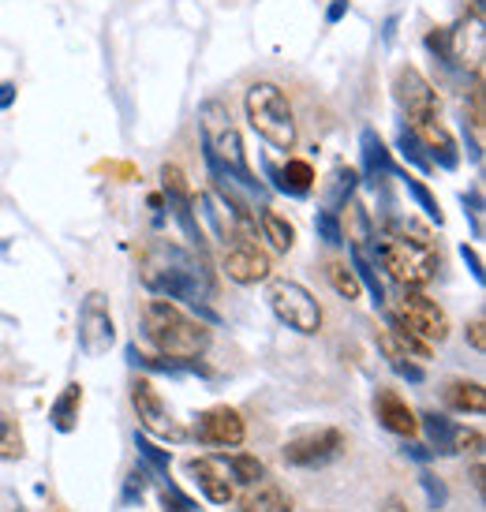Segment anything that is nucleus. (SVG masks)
Wrapping results in <instances>:
<instances>
[{"instance_id":"nucleus-22","label":"nucleus","mask_w":486,"mask_h":512,"mask_svg":"<svg viewBox=\"0 0 486 512\" xmlns=\"http://www.w3.org/2000/svg\"><path fill=\"white\" fill-rule=\"evenodd\" d=\"M378 348L386 352V363H389V370H393V374H401L404 382H412V385L423 382V367L415 363L412 352H408V348H404L393 333H382V337H378Z\"/></svg>"},{"instance_id":"nucleus-10","label":"nucleus","mask_w":486,"mask_h":512,"mask_svg":"<svg viewBox=\"0 0 486 512\" xmlns=\"http://www.w3.org/2000/svg\"><path fill=\"white\" fill-rule=\"evenodd\" d=\"M397 101H401V109L408 113L412 128L438 124V94L423 79V72H415V68H401L397 72Z\"/></svg>"},{"instance_id":"nucleus-32","label":"nucleus","mask_w":486,"mask_h":512,"mask_svg":"<svg viewBox=\"0 0 486 512\" xmlns=\"http://www.w3.org/2000/svg\"><path fill=\"white\" fill-rule=\"evenodd\" d=\"M326 277L329 285H333V292L341 299H356L359 296V277L352 266H344V262H329L326 266Z\"/></svg>"},{"instance_id":"nucleus-11","label":"nucleus","mask_w":486,"mask_h":512,"mask_svg":"<svg viewBox=\"0 0 486 512\" xmlns=\"http://www.w3.org/2000/svg\"><path fill=\"white\" fill-rule=\"evenodd\" d=\"M131 404H135V415H139V423H143L150 434H158V438H169V441H184L187 430L172 419L169 404L161 400V393L154 385L139 378V382L131 385Z\"/></svg>"},{"instance_id":"nucleus-47","label":"nucleus","mask_w":486,"mask_h":512,"mask_svg":"<svg viewBox=\"0 0 486 512\" xmlns=\"http://www.w3.org/2000/svg\"><path fill=\"white\" fill-rule=\"evenodd\" d=\"M382 512H408V509H404L401 498H386V509H382Z\"/></svg>"},{"instance_id":"nucleus-45","label":"nucleus","mask_w":486,"mask_h":512,"mask_svg":"<svg viewBox=\"0 0 486 512\" xmlns=\"http://www.w3.org/2000/svg\"><path fill=\"white\" fill-rule=\"evenodd\" d=\"M15 101V86L12 83H0V109H8Z\"/></svg>"},{"instance_id":"nucleus-24","label":"nucleus","mask_w":486,"mask_h":512,"mask_svg":"<svg viewBox=\"0 0 486 512\" xmlns=\"http://www.w3.org/2000/svg\"><path fill=\"white\" fill-rule=\"evenodd\" d=\"M240 512H292V498L277 483L262 479V483L251 486V494L243 498Z\"/></svg>"},{"instance_id":"nucleus-40","label":"nucleus","mask_w":486,"mask_h":512,"mask_svg":"<svg viewBox=\"0 0 486 512\" xmlns=\"http://www.w3.org/2000/svg\"><path fill=\"white\" fill-rule=\"evenodd\" d=\"M460 258L468 262V270H472V277H475V281H479V285H483V258H479V251H475V247H468V243H464V247H460Z\"/></svg>"},{"instance_id":"nucleus-5","label":"nucleus","mask_w":486,"mask_h":512,"mask_svg":"<svg viewBox=\"0 0 486 512\" xmlns=\"http://www.w3.org/2000/svg\"><path fill=\"white\" fill-rule=\"evenodd\" d=\"M374 258L382 262V270L404 288H423L434 281V273L442 270V258L434 255V247L408 240L401 232H389L382 240H374Z\"/></svg>"},{"instance_id":"nucleus-42","label":"nucleus","mask_w":486,"mask_h":512,"mask_svg":"<svg viewBox=\"0 0 486 512\" xmlns=\"http://www.w3.org/2000/svg\"><path fill=\"white\" fill-rule=\"evenodd\" d=\"M404 456H412V460H419V464H427V460H434V453H430L427 445H419V441H404Z\"/></svg>"},{"instance_id":"nucleus-36","label":"nucleus","mask_w":486,"mask_h":512,"mask_svg":"<svg viewBox=\"0 0 486 512\" xmlns=\"http://www.w3.org/2000/svg\"><path fill=\"white\" fill-rule=\"evenodd\" d=\"M161 505H165V512H199V505L187 498L180 486H172L169 479H161Z\"/></svg>"},{"instance_id":"nucleus-3","label":"nucleus","mask_w":486,"mask_h":512,"mask_svg":"<svg viewBox=\"0 0 486 512\" xmlns=\"http://www.w3.org/2000/svg\"><path fill=\"white\" fill-rule=\"evenodd\" d=\"M199 124H202V150H206V165L210 169H221L229 172L232 180L247 191V195H255L258 202L266 199V187L255 180V172L247 165V154H243V139L236 124H232L229 109L221 105V101H206L199 109Z\"/></svg>"},{"instance_id":"nucleus-37","label":"nucleus","mask_w":486,"mask_h":512,"mask_svg":"<svg viewBox=\"0 0 486 512\" xmlns=\"http://www.w3.org/2000/svg\"><path fill=\"white\" fill-rule=\"evenodd\" d=\"M419 486L427 490V505H430V509H434V512L445 509V501H449V490H445V483L438 479V475L423 471V475H419Z\"/></svg>"},{"instance_id":"nucleus-6","label":"nucleus","mask_w":486,"mask_h":512,"mask_svg":"<svg viewBox=\"0 0 486 512\" xmlns=\"http://www.w3.org/2000/svg\"><path fill=\"white\" fill-rule=\"evenodd\" d=\"M266 299H270V311L288 329H296L303 337H311V333L322 329V307H318V299L300 281H270Z\"/></svg>"},{"instance_id":"nucleus-27","label":"nucleus","mask_w":486,"mask_h":512,"mask_svg":"<svg viewBox=\"0 0 486 512\" xmlns=\"http://www.w3.org/2000/svg\"><path fill=\"white\" fill-rule=\"evenodd\" d=\"M359 146H363V172H367L371 180L393 172V165H389V150H386V143H382V135H378V131L374 128L363 131V135H359Z\"/></svg>"},{"instance_id":"nucleus-23","label":"nucleus","mask_w":486,"mask_h":512,"mask_svg":"<svg viewBox=\"0 0 486 512\" xmlns=\"http://www.w3.org/2000/svg\"><path fill=\"white\" fill-rule=\"evenodd\" d=\"M419 427L427 430V438H430V453L438 456H453L457 453V434H460V427H453L445 415H438V412H423L419 415Z\"/></svg>"},{"instance_id":"nucleus-20","label":"nucleus","mask_w":486,"mask_h":512,"mask_svg":"<svg viewBox=\"0 0 486 512\" xmlns=\"http://www.w3.org/2000/svg\"><path fill=\"white\" fill-rule=\"evenodd\" d=\"M79 408H83V385L79 382H68L64 385V393L53 400V408H49V423L60 430V434H72L79 427Z\"/></svg>"},{"instance_id":"nucleus-39","label":"nucleus","mask_w":486,"mask_h":512,"mask_svg":"<svg viewBox=\"0 0 486 512\" xmlns=\"http://www.w3.org/2000/svg\"><path fill=\"white\" fill-rule=\"evenodd\" d=\"M143 494H146V468H135L128 475V486H124V501L135 505V501H143Z\"/></svg>"},{"instance_id":"nucleus-46","label":"nucleus","mask_w":486,"mask_h":512,"mask_svg":"<svg viewBox=\"0 0 486 512\" xmlns=\"http://www.w3.org/2000/svg\"><path fill=\"white\" fill-rule=\"evenodd\" d=\"M0 512H19V501L12 494H0Z\"/></svg>"},{"instance_id":"nucleus-14","label":"nucleus","mask_w":486,"mask_h":512,"mask_svg":"<svg viewBox=\"0 0 486 512\" xmlns=\"http://www.w3.org/2000/svg\"><path fill=\"white\" fill-rule=\"evenodd\" d=\"M221 270L229 273V281L236 285H258V281H270V258L262 255L255 243H236L229 247Z\"/></svg>"},{"instance_id":"nucleus-33","label":"nucleus","mask_w":486,"mask_h":512,"mask_svg":"<svg viewBox=\"0 0 486 512\" xmlns=\"http://www.w3.org/2000/svg\"><path fill=\"white\" fill-rule=\"evenodd\" d=\"M404 187H408V195L415 199V206H419V210H423L430 221H438V225H442V221H445L442 206H438V199L430 195V187L423 184V180H415V176H404Z\"/></svg>"},{"instance_id":"nucleus-21","label":"nucleus","mask_w":486,"mask_h":512,"mask_svg":"<svg viewBox=\"0 0 486 512\" xmlns=\"http://www.w3.org/2000/svg\"><path fill=\"white\" fill-rule=\"evenodd\" d=\"M258 228H262V240L270 243L277 255H285V251H292V243H296V228H292V221L288 217H281L277 210H258Z\"/></svg>"},{"instance_id":"nucleus-8","label":"nucleus","mask_w":486,"mask_h":512,"mask_svg":"<svg viewBox=\"0 0 486 512\" xmlns=\"http://www.w3.org/2000/svg\"><path fill=\"white\" fill-rule=\"evenodd\" d=\"M393 318L404 322L419 341H427V344H434V341L442 344L445 337H449V318H445V311L434 299L423 296V292H415V288H404L401 311L393 314Z\"/></svg>"},{"instance_id":"nucleus-30","label":"nucleus","mask_w":486,"mask_h":512,"mask_svg":"<svg viewBox=\"0 0 486 512\" xmlns=\"http://www.w3.org/2000/svg\"><path fill=\"white\" fill-rule=\"evenodd\" d=\"M352 270H356L359 285L371 288L374 307H382V303H386V292H382V281H378V273H374V262H371V255H367L363 247H352Z\"/></svg>"},{"instance_id":"nucleus-12","label":"nucleus","mask_w":486,"mask_h":512,"mask_svg":"<svg viewBox=\"0 0 486 512\" xmlns=\"http://www.w3.org/2000/svg\"><path fill=\"white\" fill-rule=\"evenodd\" d=\"M191 434H195L199 445H206V449H236V445H243V438H247V427H243V415L236 412V408L221 404V408L202 412L199 419H195Z\"/></svg>"},{"instance_id":"nucleus-29","label":"nucleus","mask_w":486,"mask_h":512,"mask_svg":"<svg viewBox=\"0 0 486 512\" xmlns=\"http://www.w3.org/2000/svg\"><path fill=\"white\" fill-rule=\"evenodd\" d=\"M135 449H139V456H143L146 471H154L158 479H169V468H172L169 449H158V445L146 438V434H139V430H135Z\"/></svg>"},{"instance_id":"nucleus-15","label":"nucleus","mask_w":486,"mask_h":512,"mask_svg":"<svg viewBox=\"0 0 486 512\" xmlns=\"http://www.w3.org/2000/svg\"><path fill=\"white\" fill-rule=\"evenodd\" d=\"M187 475H191V483L199 486V494L210 505H229L232 501V483L225 468H221V460L214 456H199V460H187Z\"/></svg>"},{"instance_id":"nucleus-7","label":"nucleus","mask_w":486,"mask_h":512,"mask_svg":"<svg viewBox=\"0 0 486 512\" xmlns=\"http://www.w3.org/2000/svg\"><path fill=\"white\" fill-rule=\"evenodd\" d=\"M341 453H344V434L333 427L296 434V438H288L285 449H281V456H285L292 468H326V464H333Z\"/></svg>"},{"instance_id":"nucleus-48","label":"nucleus","mask_w":486,"mask_h":512,"mask_svg":"<svg viewBox=\"0 0 486 512\" xmlns=\"http://www.w3.org/2000/svg\"><path fill=\"white\" fill-rule=\"evenodd\" d=\"M475 8H483V0H475Z\"/></svg>"},{"instance_id":"nucleus-34","label":"nucleus","mask_w":486,"mask_h":512,"mask_svg":"<svg viewBox=\"0 0 486 512\" xmlns=\"http://www.w3.org/2000/svg\"><path fill=\"white\" fill-rule=\"evenodd\" d=\"M0 456L4 460H19L23 456V434H19V427L4 412H0Z\"/></svg>"},{"instance_id":"nucleus-1","label":"nucleus","mask_w":486,"mask_h":512,"mask_svg":"<svg viewBox=\"0 0 486 512\" xmlns=\"http://www.w3.org/2000/svg\"><path fill=\"white\" fill-rule=\"evenodd\" d=\"M143 281L150 292H158L161 299H180L191 311H199L206 322H217V314L210 311L214 299V281L202 270V262L191 251H180L172 243H158L150 251Z\"/></svg>"},{"instance_id":"nucleus-35","label":"nucleus","mask_w":486,"mask_h":512,"mask_svg":"<svg viewBox=\"0 0 486 512\" xmlns=\"http://www.w3.org/2000/svg\"><path fill=\"white\" fill-rule=\"evenodd\" d=\"M315 232H318V240H326L329 247H341V243H344L341 214H333V210H318V217H315Z\"/></svg>"},{"instance_id":"nucleus-38","label":"nucleus","mask_w":486,"mask_h":512,"mask_svg":"<svg viewBox=\"0 0 486 512\" xmlns=\"http://www.w3.org/2000/svg\"><path fill=\"white\" fill-rule=\"evenodd\" d=\"M464 206H468L464 214L472 217L475 236H483V195H479V187H475V191H468V195H464Z\"/></svg>"},{"instance_id":"nucleus-18","label":"nucleus","mask_w":486,"mask_h":512,"mask_svg":"<svg viewBox=\"0 0 486 512\" xmlns=\"http://www.w3.org/2000/svg\"><path fill=\"white\" fill-rule=\"evenodd\" d=\"M266 176L273 180V187L281 191V195H292V199H307L311 195V187H315V169L307 165V161H288L285 169H273L266 165Z\"/></svg>"},{"instance_id":"nucleus-17","label":"nucleus","mask_w":486,"mask_h":512,"mask_svg":"<svg viewBox=\"0 0 486 512\" xmlns=\"http://www.w3.org/2000/svg\"><path fill=\"white\" fill-rule=\"evenodd\" d=\"M374 415H378V423L389 430V434H401V438H412L415 430H419V415L404 404L397 393H378V400H374Z\"/></svg>"},{"instance_id":"nucleus-44","label":"nucleus","mask_w":486,"mask_h":512,"mask_svg":"<svg viewBox=\"0 0 486 512\" xmlns=\"http://www.w3.org/2000/svg\"><path fill=\"white\" fill-rule=\"evenodd\" d=\"M344 12H348V0H333V4H329V12H326V19H329V23H341Z\"/></svg>"},{"instance_id":"nucleus-31","label":"nucleus","mask_w":486,"mask_h":512,"mask_svg":"<svg viewBox=\"0 0 486 512\" xmlns=\"http://www.w3.org/2000/svg\"><path fill=\"white\" fill-rule=\"evenodd\" d=\"M397 150H401L404 161H412V165L419 172H430V169H434V161L427 157V150H423L419 135L412 131V124H401V135H397Z\"/></svg>"},{"instance_id":"nucleus-41","label":"nucleus","mask_w":486,"mask_h":512,"mask_svg":"<svg viewBox=\"0 0 486 512\" xmlns=\"http://www.w3.org/2000/svg\"><path fill=\"white\" fill-rule=\"evenodd\" d=\"M427 49H430V53H438V57L449 64V42H445V30H430V34H427Z\"/></svg>"},{"instance_id":"nucleus-16","label":"nucleus","mask_w":486,"mask_h":512,"mask_svg":"<svg viewBox=\"0 0 486 512\" xmlns=\"http://www.w3.org/2000/svg\"><path fill=\"white\" fill-rule=\"evenodd\" d=\"M161 187H165V195H169V210H172V217L180 221L184 236L191 243H199L202 232H199V221H195V210H191V195H187L184 172L176 169V165H165V169H161Z\"/></svg>"},{"instance_id":"nucleus-43","label":"nucleus","mask_w":486,"mask_h":512,"mask_svg":"<svg viewBox=\"0 0 486 512\" xmlns=\"http://www.w3.org/2000/svg\"><path fill=\"white\" fill-rule=\"evenodd\" d=\"M468 341H472L475 352H483V348H486V337H483V318H475L472 326H468Z\"/></svg>"},{"instance_id":"nucleus-25","label":"nucleus","mask_w":486,"mask_h":512,"mask_svg":"<svg viewBox=\"0 0 486 512\" xmlns=\"http://www.w3.org/2000/svg\"><path fill=\"white\" fill-rule=\"evenodd\" d=\"M221 460V468L229 475V483H240V486H255L266 479V464L251 453H225L217 456Z\"/></svg>"},{"instance_id":"nucleus-19","label":"nucleus","mask_w":486,"mask_h":512,"mask_svg":"<svg viewBox=\"0 0 486 512\" xmlns=\"http://www.w3.org/2000/svg\"><path fill=\"white\" fill-rule=\"evenodd\" d=\"M412 131L419 135V143H423L430 161H438L442 169H457L460 165L457 143H453V135L442 128V120H438V124H427V128H412Z\"/></svg>"},{"instance_id":"nucleus-2","label":"nucleus","mask_w":486,"mask_h":512,"mask_svg":"<svg viewBox=\"0 0 486 512\" xmlns=\"http://www.w3.org/2000/svg\"><path fill=\"white\" fill-rule=\"evenodd\" d=\"M143 333L146 341L158 348V356L191 367L195 359L210 348V329L199 318L184 314L172 299H150L143 311Z\"/></svg>"},{"instance_id":"nucleus-28","label":"nucleus","mask_w":486,"mask_h":512,"mask_svg":"<svg viewBox=\"0 0 486 512\" xmlns=\"http://www.w3.org/2000/svg\"><path fill=\"white\" fill-rule=\"evenodd\" d=\"M356 187H359V172L356 169H337V172H333V180H329V187H326V210L341 214L344 206L352 202V195H356Z\"/></svg>"},{"instance_id":"nucleus-4","label":"nucleus","mask_w":486,"mask_h":512,"mask_svg":"<svg viewBox=\"0 0 486 512\" xmlns=\"http://www.w3.org/2000/svg\"><path fill=\"white\" fill-rule=\"evenodd\" d=\"M243 109H247L251 128H255L273 150H292V146H296V116H292V105H288V98L281 94V86L251 83L247 94H243Z\"/></svg>"},{"instance_id":"nucleus-13","label":"nucleus","mask_w":486,"mask_h":512,"mask_svg":"<svg viewBox=\"0 0 486 512\" xmlns=\"http://www.w3.org/2000/svg\"><path fill=\"white\" fill-rule=\"evenodd\" d=\"M445 42H449V64H460L464 72H468V68L479 72V68H483V53H486L483 15L460 19L453 30H445Z\"/></svg>"},{"instance_id":"nucleus-26","label":"nucleus","mask_w":486,"mask_h":512,"mask_svg":"<svg viewBox=\"0 0 486 512\" xmlns=\"http://www.w3.org/2000/svg\"><path fill=\"white\" fill-rule=\"evenodd\" d=\"M445 404L453 412H472L483 415L486 412V393L479 382H449L445 385Z\"/></svg>"},{"instance_id":"nucleus-9","label":"nucleus","mask_w":486,"mask_h":512,"mask_svg":"<svg viewBox=\"0 0 486 512\" xmlns=\"http://www.w3.org/2000/svg\"><path fill=\"white\" fill-rule=\"evenodd\" d=\"M116 341V326L113 314H109V303L101 292H90L83 299V311H79V348L86 356H105Z\"/></svg>"}]
</instances>
